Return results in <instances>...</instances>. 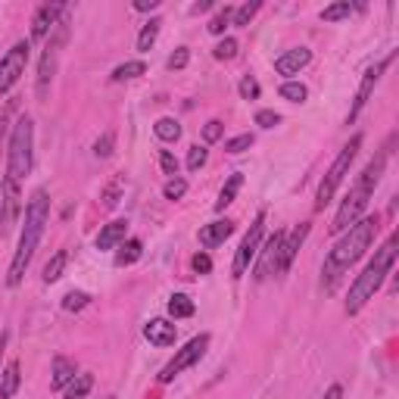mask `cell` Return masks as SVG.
<instances>
[{
    "mask_svg": "<svg viewBox=\"0 0 399 399\" xmlns=\"http://www.w3.org/2000/svg\"><path fill=\"white\" fill-rule=\"evenodd\" d=\"M47 218H50V197L44 188H38L29 203H25V225H22V234H19L16 256H13V262H10V275H6V284H10V287H19V284H22L31 256H35L44 228H47Z\"/></svg>",
    "mask_w": 399,
    "mask_h": 399,
    "instance_id": "obj_1",
    "label": "cell"
},
{
    "mask_svg": "<svg viewBox=\"0 0 399 399\" xmlns=\"http://www.w3.org/2000/svg\"><path fill=\"white\" fill-rule=\"evenodd\" d=\"M375 234H377V218L368 216V218H359V222L347 231V237L337 241V247L328 253V259H324V287H334L337 278H340L356 259H362V253L371 247Z\"/></svg>",
    "mask_w": 399,
    "mask_h": 399,
    "instance_id": "obj_2",
    "label": "cell"
},
{
    "mask_svg": "<svg viewBox=\"0 0 399 399\" xmlns=\"http://www.w3.org/2000/svg\"><path fill=\"white\" fill-rule=\"evenodd\" d=\"M384 165H387V153H377V156L362 169L359 181L352 184L349 197L343 200L340 209H337V216H334V225H331V231H334V234L349 231L352 225L362 218L365 206H368V200H371V194H375V188H377V181H381V175H384Z\"/></svg>",
    "mask_w": 399,
    "mask_h": 399,
    "instance_id": "obj_3",
    "label": "cell"
},
{
    "mask_svg": "<svg viewBox=\"0 0 399 399\" xmlns=\"http://www.w3.org/2000/svg\"><path fill=\"white\" fill-rule=\"evenodd\" d=\"M393 262H396V237H387V243L375 253V259L365 265V271L356 278V284L349 287V296H347V312H349V315H356V312L362 309V306L368 303L377 290H381L384 278L390 275Z\"/></svg>",
    "mask_w": 399,
    "mask_h": 399,
    "instance_id": "obj_4",
    "label": "cell"
},
{
    "mask_svg": "<svg viewBox=\"0 0 399 399\" xmlns=\"http://www.w3.org/2000/svg\"><path fill=\"white\" fill-rule=\"evenodd\" d=\"M31 147H35V125L29 116H19L10 135V156H6V178L22 181L31 172Z\"/></svg>",
    "mask_w": 399,
    "mask_h": 399,
    "instance_id": "obj_5",
    "label": "cell"
},
{
    "mask_svg": "<svg viewBox=\"0 0 399 399\" xmlns=\"http://www.w3.org/2000/svg\"><path fill=\"white\" fill-rule=\"evenodd\" d=\"M359 147H362V135H352V141L347 144V147L340 150V156L331 163V169L324 172V178H322V184H318V194H315V209L322 212L324 206L334 200L337 194V188L343 184V178H347V172H349V165H352V159H356V153Z\"/></svg>",
    "mask_w": 399,
    "mask_h": 399,
    "instance_id": "obj_6",
    "label": "cell"
},
{
    "mask_svg": "<svg viewBox=\"0 0 399 399\" xmlns=\"http://www.w3.org/2000/svg\"><path fill=\"white\" fill-rule=\"evenodd\" d=\"M66 44V22H59V29L50 35V41L44 44V53H41V63H38V97H47L50 91V82L57 75V59H59V50Z\"/></svg>",
    "mask_w": 399,
    "mask_h": 399,
    "instance_id": "obj_7",
    "label": "cell"
},
{
    "mask_svg": "<svg viewBox=\"0 0 399 399\" xmlns=\"http://www.w3.org/2000/svg\"><path fill=\"white\" fill-rule=\"evenodd\" d=\"M206 347H209V334H200V337H194V340L188 343V347H181V349L175 352V359H172V362L159 371V384H172L184 368L197 365L200 359L206 356Z\"/></svg>",
    "mask_w": 399,
    "mask_h": 399,
    "instance_id": "obj_8",
    "label": "cell"
},
{
    "mask_svg": "<svg viewBox=\"0 0 399 399\" xmlns=\"http://www.w3.org/2000/svg\"><path fill=\"white\" fill-rule=\"evenodd\" d=\"M262 234H265V212H259V216L253 218L250 231L243 234L241 250L234 253V265H231V275H234V278H243V275H247L250 262L256 259V253H259V243H262Z\"/></svg>",
    "mask_w": 399,
    "mask_h": 399,
    "instance_id": "obj_9",
    "label": "cell"
},
{
    "mask_svg": "<svg viewBox=\"0 0 399 399\" xmlns=\"http://www.w3.org/2000/svg\"><path fill=\"white\" fill-rule=\"evenodd\" d=\"M29 50H31L29 41H16L10 50H6V57L0 59V94H6V91L22 78L25 63H29Z\"/></svg>",
    "mask_w": 399,
    "mask_h": 399,
    "instance_id": "obj_10",
    "label": "cell"
},
{
    "mask_svg": "<svg viewBox=\"0 0 399 399\" xmlns=\"http://www.w3.org/2000/svg\"><path fill=\"white\" fill-rule=\"evenodd\" d=\"M393 63V57H387V59H381V63H375V66H368L365 69V75H362V84H359V94L356 100H352V110H349V122H356V116L362 112V106L368 103V97H371V91H375V84L381 82V75H384V69Z\"/></svg>",
    "mask_w": 399,
    "mask_h": 399,
    "instance_id": "obj_11",
    "label": "cell"
},
{
    "mask_svg": "<svg viewBox=\"0 0 399 399\" xmlns=\"http://www.w3.org/2000/svg\"><path fill=\"white\" fill-rule=\"evenodd\" d=\"M309 237V225H299L296 231H290V234H284V243H281V253H278V265H275V275H287L290 265H294L299 247H303V241Z\"/></svg>",
    "mask_w": 399,
    "mask_h": 399,
    "instance_id": "obj_12",
    "label": "cell"
},
{
    "mask_svg": "<svg viewBox=\"0 0 399 399\" xmlns=\"http://www.w3.org/2000/svg\"><path fill=\"white\" fill-rule=\"evenodd\" d=\"M281 243H284V231H275V234L265 241V247L259 250V262H256V281H265V278L275 271L278 265V253H281Z\"/></svg>",
    "mask_w": 399,
    "mask_h": 399,
    "instance_id": "obj_13",
    "label": "cell"
},
{
    "mask_svg": "<svg viewBox=\"0 0 399 399\" xmlns=\"http://www.w3.org/2000/svg\"><path fill=\"white\" fill-rule=\"evenodd\" d=\"M63 13H66L63 3H44L41 10L35 13V19H31V38H47V31L59 25Z\"/></svg>",
    "mask_w": 399,
    "mask_h": 399,
    "instance_id": "obj_14",
    "label": "cell"
},
{
    "mask_svg": "<svg viewBox=\"0 0 399 399\" xmlns=\"http://www.w3.org/2000/svg\"><path fill=\"white\" fill-rule=\"evenodd\" d=\"M309 63H312V50L309 47H294V50L284 53V57L275 59V72H278V75L290 78V75H299Z\"/></svg>",
    "mask_w": 399,
    "mask_h": 399,
    "instance_id": "obj_15",
    "label": "cell"
},
{
    "mask_svg": "<svg viewBox=\"0 0 399 399\" xmlns=\"http://www.w3.org/2000/svg\"><path fill=\"white\" fill-rule=\"evenodd\" d=\"M234 234V222H228V218H218V222H209L200 228V243H203L206 250H216L222 247L228 237Z\"/></svg>",
    "mask_w": 399,
    "mask_h": 399,
    "instance_id": "obj_16",
    "label": "cell"
},
{
    "mask_svg": "<svg viewBox=\"0 0 399 399\" xmlns=\"http://www.w3.org/2000/svg\"><path fill=\"white\" fill-rule=\"evenodd\" d=\"M19 200H22L19 197V184L10 181V178H3V181H0V203H3V225L6 228L19 218V209H22Z\"/></svg>",
    "mask_w": 399,
    "mask_h": 399,
    "instance_id": "obj_17",
    "label": "cell"
},
{
    "mask_svg": "<svg viewBox=\"0 0 399 399\" xmlns=\"http://www.w3.org/2000/svg\"><path fill=\"white\" fill-rule=\"evenodd\" d=\"M144 337H147L153 347H172L178 337V328L172 322H165V318H153L147 328H144Z\"/></svg>",
    "mask_w": 399,
    "mask_h": 399,
    "instance_id": "obj_18",
    "label": "cell"
},
{
    "mask_svg": "<svg viewBox=\"0 0 399 399\" xmlns=\"http://www.w3.org/2000/svg\"><path fill=\"white\" fill-rule=\"evenodd\" d=\"M125 234H128V222H110V225H103L100 228V234H97V250H116L119 243L125 241Z\"/></svg>",
    "mask_w": 399,
    "mask_h": 399,
    "instance_id": "obj_19",
    "label": "cell"
},
{
    "mask_svg": "<svg viewBox=\"0 0 399 399\" xmlns=\"http://www.w3.org/2000/svg\"><path fill=\"white\" fill-rule=\"evenodd\" d=\"M75 375H78V371H75V362H72V359H66V356L53 359V377H50V384L57 390H63Z\"/></svg>",
    "mask_w": 399,
    "mask_h": 399,
    "instance_id": "obj_20",
    "label": "cell"
},
{
    "mask_svg": "<svg viewBox=\"0 0 399 399\" xmlns=\"http://www.w3.org/2000/svg\"><path fill=\"white\" fill-rule=\"evenodd\" d=\"M19 381H22V375H19V362H10L3 371H0V399H13V396H16Z\"/></svg>",
    "mask_w": 399,
    "mask_h": 399,
    "instance_id": "obj_21",
    "label": "cell"
},
{
    "mask_svg": "<svg viewBox=\"0 0 399 399\" xmlns=\"http://www.w3.org/2000/svg\"><path fill=\"white\" fill-rule=\"evenodd\" d=\"M241 184H243V175L241 172H234V175L225 181V188L218 190V200H216V212H225L231 203H234V197H237V190H241Z\"/></svg>",
    "mask_w": 399,
    "mask_h": 399,
    "instance_id": "obj_22",
    "label": "cell"
},
{
    "mask_svg": "<svg viewBox=\"0 0 399 399\" xmlns=\"http://www.w3.org/2000/svg\"><path fill=\"white\" fill-rule=\"evenodd\" d=\"M141 256H144V243L137 241V237H131V241H122V243H119L116 265H119V269H122V265H135Z\"/></svg>",
    "mask_w": 399,
    "mask_h": 399,
    "instance_id": "obj_23",
    "label": "cell"
},
{
    "mask_svg": "<svg viewBox=\"0 0 399 399\" xmlns=\"http://www.w3.org/2000/svg\"><path fill=\"white\" fill-rule=\"evenodd\" d=\"M91 387H94V377L82 371V375H75V377H72V381L63 387V399H82V396L91 393Z\"/></svg>",
    "mask_w": 399,
    "mask_h": 399,
    "instance_id": "obj_24",
    "label": "cell"
},
{
    "mask_svg": "<svg viewBox=\"0 0 399 399\" xmlns=\"http://www.w3.org/2000/svg\"><path fill=\"white\" fill-rule=\"evenodd\" d=\"M66 262H69V253L66 250H59V253H53V259L47 265H44V284H57L59 278H63V271H66Z\"/></svg>",
    "mask_w": 399,
    "mask_h": 399,
    "instance_id": "obj_25",
    "label": "cell"
},
{
    "mask_svg": "<svg viewBox=\"0 0 399 399\" xmlns=\"http://www.w3.org/2000/svg\"><path fill=\"white\" fill-rule=\"evenodd\" d=\"M144 72H147L144 59H128V63H122V66H116V69H112V82H131V78L144 75Z\"/></svg>",
    "mask_w": 399,
    "mask_h": 399,
    "instance_id": "obj_26",
    "label": "cell"
},
{
    "mask_svg": "<svg viewBox=\"0 0 399 399\" xmlns=\"http://www.w3.org/2000/svg\"><path fill=\"white\" fill-rule=\"evenodd\" d=\"M153 131H156V137H159L163 144H175L178 137H181V125H178L175 119H169V116L159 119V122L153 125Z\"/></svg>",
    "mask_w": 399,
    "mask_h": 399,
    "instance_id": "obj_27",
    "label": "cell"
},
{
    "mask_svg": "<svg viewBox=\"0 0 399 399\" xmlns=\"http://www.w3.org/2000/svg\"><path fill=\"white\" fill-rule=\"evenodd\" d=\"M197 312V306H194V299H190L188 294H175L169 299V315L172 318H190Z\"/></svg>",
    "mask_w": 399,
    "mask_h": 399,
    "instance_id": "obj_28",
    "label": "cell"
},
{
    "mask_svg": "<svg viewBox=\"0 0 399 399\" xmlns=\"http://www.w3.org/2000/svg\"><path fill=\"white\" fill-rule=\"evenodd\" d=\"M159 25H163V19H150L147 25L141 29V35H137V50L141 53H147L153 44H156V38H159Z\"/></svg>",
    "mask_w": 399,
    "mask_h": 399,
    "instance_id": "obj_29",
    "label": "cell"
},
{
    "mask_svg": "<svg viewBox=\"0 0 399 399\" xmlns=\"http://www.w3.org/2000/svg\"><path fill=\"white\" fill-rule=\"evenodd\" d=\"M352 3L349 0H340V3H331L322 10V22H340V19H349Z\"/></svg>",
    "mask_w": 399,
    "mask_h": 399,
    "instance_id": "obj_30",
    "label": "cell"
},
{
    "mask_svg": "<svg viewBox=\"0 0 399 399\" xmlns=\"http://www.w3.org/2000/svg\"><path fill=\"white\" fill-rule=\"evenodd\" d=\"M231 16H234V6H225V10H218L216 16L209 19V25H206V29H209V35H225V29L231 25Z\"/></svg>",
    "mask_w": 399,
    "mask_h": 399,
    "instance_id": "obj_31",
    "label": "cell"
},
{
    "mask_svg": "<svg viewBox=\"0 0 399 399\" xmlns=\"http://www.w3.org/2000/svg\"><path fill=\"white\" fill-rule=\"evenodd\" d=\"M259 0H250V3H243V6H237L234 10V16H231V25H250V19L259 13Z\"/></svg>",
    "mask_w": 399,
    "mask_h": 399,
    "instance_id": "obj_32",
    "label": "cell"
},
{
    "mask_svg": "<svg viewBox=\"0 0 399 399\" xmlns=\"http://www.w3.org/2000/svg\"><path fill=\"white\" fill-rule=\"evenodd\" d=\"M88 303H91V296L84 294V290H69V294L63 296V309L66 312H82Z\"/></svg>",
    "mask_w": 399,
    "mask_h": 399,
    "instance_id": "obj_33",
    "label": "cell"
},
{
    "mask_svg": "<svg viewBox=\"0 0 399 399\" xmlns=\"http://www.w3.org/2000/svg\"><path fill=\"white\" fill-rule=\"evenodd\" d=\"M281 97L290 100V103H303V100L309 97V91H306V84H299V82H284L281 84Z\"/></svg>",
    "mask_w": 399,
    "mask_h": 399,
    "instance_id": "obj_34",
    "label": "cell"
},
{
    "mask_svg": "<svg viewBox=\"0 0 399 399\" xmlns=\"http://www.w3.org/2000/svg\"><path fill=\"white\" fill-rule=\"evenodd\" d=\"M184 194H188V181H184V178H169V181H165V188H163V197L165 200H181Z\"/></svg>",
    "mask_w": 399,
    "mask_h": 399,
    "instance_id": "obj_35",
    "label": "cell"
},
{
    "mask_svg": "<svg viewBox=\"0 0 399 399\" xmlns=\"http://www.w3.org/2000/svg\"><path fill=\"white\" fill-rule=\"evenodd\" d=\"M206 159H209V150L197 144V147L188 150V169H190V172H200V169L206 165Z\"/></svg>",
    "mask_w": 399,
    "mask_h": 399,
    "instance_id": "obj_36",
    "label": "cell"
},
{
    "mask_svg": "<svg viewBox=\"0 0 399 399\" xmlns=\"http://www.w3.org/2000/svg\"><path fill=\"white\" fill-rule=\"evenodd\" d=\"M250 147H253V135H237L231 141H225V153H231V156H237V153H243Z\"/></svg>",
    "mask_w": 399,
    "mask_h": 399,
    "instance_id": "obj_37",
    "label": "cell"
},
{
    "mask_svg": "<svg viewBox=\"0 0 399 399\" xmlns=\"http://www.w3.org/2000/svg\"><path fill=\"white\" fill-rule=\"evenodd\" d=\"M212 57H216V59H234L237 57V41H234V38H225V41H218L216 50H212Z\"/></svg>",
    "mask_w": 399,
    "mask_h": 399,
    "instance_id": "obj_38",
    "label": "cell"
},
{
    "mask_svg": "<svg viewBox=\"0 0 399 399\" xmlns=\"http://www.w3.org/2000/svg\"><path fill=\"white\" fill-rule=\"evenodd\" d=\"M112 147H116V135H112V131H106L103 137H100V141L94 144V156H100V159H106L112 153Z\"/></svg>",
    "mask_w": 399,
    "mask_h": 399,
    "instance_id": "obj_39",
    "label": "cell"
},
{
    "mask_svg": "<svg viewBox=\"0 0 399 399\" xmlns=\"http://www.w3.org/2000/svg\"><path fill=\"white\" fill-rule=\"evenodd\" d=\"M222 131H225V125L218 122V119H212V122L203 125V141H206V144H216L218 137H222Z\"/></svg>",
    "mask_w": 399,
    "mask_h": 399,
    "instance_id": "obj_40",
    "label": "cell"
},
{
    "mask_svg": "<svg viewBox=\"0 0 399 399\" xmlns=\"http://www.w3.org/2000/svg\"><path fill=\"white\" fill-rule=\"evenodd\" d=\"M241 97L243 100H256L259 97V82L253 75H243L241 78Z\"/></svg>",
    "mask_w": 399,
    "mask_h": 399,
    "instance_id": "obj_41",
    "label": "cell"
},
{
    "mask_svg": "<svg viewBox=\"0 0 399 399\" xmlns=\"http://www.w3.org/2000/svg\"><path fill=\"white\" fill-rule=\"evenodd\" d=\"M159 165H163V172H165L169 178H175V175H178V159L172 156L169 150H159Z\"/></svg>",
    "mask_w": 399,
    "mask_h": 399,
    "instance_id": "obj_42",
    "label": "cell"
},
{
    "mask_svg": "<svg viewBox=\"0 0 399 399\" xmlns=\"http://www.w3.org/2000/svg\"><path fill=\"white\" fill-rule=\"evenodd\" d=\"M119 197H122V181H112L110 188L103 190V206L106 209H112V206L119 203Z\"/></svg>",
    "mask_w": 399,
    "mask_h": 399,
    "instance_id": "obj_43",
    "label": "cell"
},
{
    "mask_svg": "<svg viewBox=\"0 0 399 399\" xmlns=\"http://www.w3.org/2000/svg\"><path fill=\"white\" fill-rule=\"evenodd\" d=\"M278 122H281V116H278L275 110H259L256 112V125H262V128H275Z\"/></svg>",
    "mask_w": 399,
    "mask_h": 399,
    "instance_id": "obj_44",
    "label": "cell"
},
{
    "mask_svg": "<svg viewBox=\"0 0 399 399\" xmlns=\"http://www.w3.org/2000/svg\"><path fill=\"white\" fill-rule=\"evenodd\" d=\"M188 59H190L188 47H178V50H175V53H172V57H169V63H165V66H169V69L175 72V69H184V66H188Z\"/></svg>",
    "mask_w": 399,
    "mask_h": 399,
    "instance_id": "obj_45",
    "label": "cell"
},
{
    "mask_svg": "<svg viewBox=\"0 0 399 399\" xmlns=\"http://www.w3.org/2000/svg\"><path fill=\"white\" fill-rule=\"evenodd\" d=\"M190 265H194V271H197V275H209V271H212V259L206 256V253H197V256H194V262H190Z\"/></svg>",
    "mask_w": 399,
    "mask_h": 399,
    "instance_id": "obj_46",
    "label": "cell"
},
{
    "mask_svg": "<svg viewBox=\"0 0 399 399\" xmlns=\"http://www.w3.org/2000/svg\"><path fill=\"white\" fill-rule=\"evenodd\" d=\"M156 6H159V0H135V10H141V13L156 10Z\"/></svg>",
    "mask_w": 399,
    "mask_h": 399,
    "instance_id": "obj_47",
    "label": "cell"
},
{
    "mask_svg": "<svg viewBox=\"0 0 399 399\" xmlns=\"http://www.w3.org/2000/svg\"><path fill=\"white\" fill-rule=\"evenodd\" d=\"M324 399H343V387H340V384L328 387V393H324Z\"/></svg>",
    "mask_w": 399,
    "mask_h": 399,
    "instance_id": "obj_48",
    "label": "cell"
},
{
    "mask_svg": "<svg viewBox=\"0 0 399 399\" xmlns=\"http://www.w3.org/2000/svg\"><path fill=\"white\" fill-rule=\"evenodd\" d=\"M3 347H6V334H0V356H3Z\"/></svg>",
    "mask_w": 399,
    "mask_h": 399,
    "instance_id": "obj_49",
    "label": "cell"
},
{
    "mask_svg": "<svg viewBox=\"0 0 399 399\" xmlns=\"http://www.w3.org/2000/svg\"><path fill=\"white\" fill-rule=\"evenodd\" d=\"M106 399H112V396H106Z\"/></svg>",
    "mask_w": 399,
    "mask_h": 399,
    "instance_id": "obj_50",
    "label": "cell"
}]
</instances>
